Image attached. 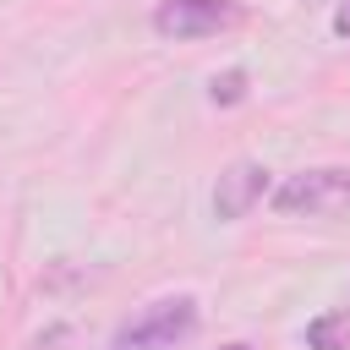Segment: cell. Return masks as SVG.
Instances as JSON below:
<instances>
[{
  "mask_svg": "<svg viewBox=\"0 0 350 350\" xmlns=\"http://www.w3.org/2000/svg\"><path fill=\"white\" fill-rule=\"evenodd\" d=\"M191 328H197V301L191 295H170V301L142 306L131 323H120L109 350H175L180 339H191Z\"/></svg>",
  "mask_w": 350,
  "mask_h": 350,
  "instance_id": "1",
  "label": "cell"
},
{
  "mask_svg": "<svg viewBox=\"0 0 350 350\" xmlns=\"http://www.w3.org/2000/svg\"><path fill=\"white\" fill-rule=\"evenodd\" d=\"M273 208L284 219H334L350 213V170H301L273 191Z\"/></svg>",
  "mask_w": 350,
  "mask_h": 350,
  "instance_id": "2",
  "label": "cell"
},
{
  "mask_svg": "<svg viewBox=\"0 0 350 350\" xmlns=\"http://www.w3.org/2000/svg\"><path fill=\"white\" fill-rule=\"evenodd\" d=\"M235 22H241V5L235 0H159L153 5V33L159 38H175V44L213 38V33L235 27Z\"/></svg>",
  "mask_w": 350,
  "mask_h": 350,
  "instance_id": "3",
  "label": "cell"
},
{
  "mask_svg": "<svg viewBox=\"0 0 350 350\" xmlns=\"http://www.w3.org/2000/svg\"><path fill=\"white\" fill-rule=\"evenodd\" d=\"M262 191H268V170L252 164V159H241V164H230V170L219 175V186H213V213H219V219H246V213L262 202Z\"/></svg>",
  "mask_w": 350,
  "mask_h": 350,
  "instance_id": "4",
  "label": "cell"
},
{
  "mask_svg": "<svg viewBox=\"0 0 350 350\" xmlns=\"http://www.w3.org/2000/svg\"><path fill=\"white\" fill-rule=\"evenodd\" d=\"M306 345L312 350H350V312H323L306 323Z\"/></svg>",
  "mask_w": 350,
  "mask_h": 350,
  "instance_id": "5",
  "label": "cell"
},
{
  "mask_svg": "<svg viewBox=\"0 0 350 350\" xmlns=\"http://www.w3.org/2000/svg\"><path fill=\"white\" fill-rule=\"evenodd\" d=\"M208 98H213V104H241V98H246V71H241V66H230L224 77H213Z\"/></svg>",
  "mask_w": 350,
  "mask_h": 350,
  "instance_id": "6",
  "label": "cell"
},
{
  "mask_svg": "<svg viewBox=\"0 0 350 350\" xmlns=\"http://www.w3.org/2000/svg\"><path fill=\"white\" fill-rule=\"evenodd\" d=\"M334 33H339V38H350V0H339V5H334Z\"/></svg>",
  "mask_w": 350,
  "mask_h": 350,
  "instance_id": "7",
  "label": "cell"
},
{
  "mask_svg": "<svg viewBox=\"0 0 350 350\" xmlns=\"http://www.w3.org/2000/svg\"><path fill=\"white\" fill-rule=\"evenodd\" d=\"M224 350H252V345H224Z\"/></svg>",
  "mask_w": 350,
  "mask_h": 350,
  "instance_id": "8",
  "label": "cell"
}]
</instances>
